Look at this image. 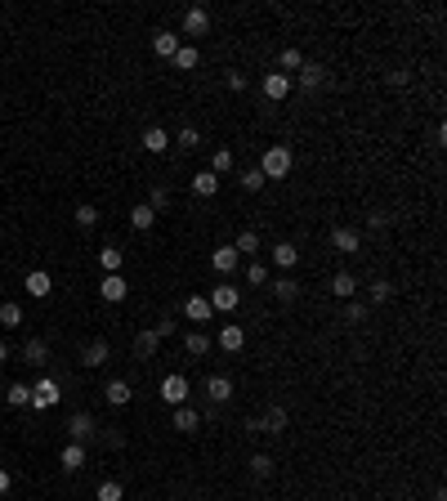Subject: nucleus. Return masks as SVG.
Segmentation results:
<instances>
[{
  "label": "nucleus",
  "mask_w": 447,
  "mask_h": 501,
  "mask_svg": "<svg viewBox=\"0 0 447 501\" xmlns=\"http://www.w3.org/2000/svg\"><path fill=\"white\" fill-rule=\"evenodd\" d=\"M331 247H336L340 255H354L358 247H363V238H358V229H336V233H331Z\"/></svg>",
  "instance_id": "obj_16"
},
{
  "label": "nucleus",
  "mask_w": 447,
  "mask_h": 501,
  "mask_svg": "<svg viewBox=\"0 0 447 501\" xmlns=\"http://www.w3.org/2000/svg\"><path fill=\"white\" fill-rule=\"evenodd\" d=\"M260 430L264 434H282L286 430V412L282 408H269V412H264V421H260Z\"/></svg>",
  "instance_id": "obj_33"
},
{
  "label": "nucleus",
  "mask_w": 447,
  "mask_h": 501,
  "mask_svg": "<svg viewBox=\"0 0 447 501\" xmlns=\"http://www.w3.org/2000/svg\"><path fill=\"white\" fill-rule=\"evenodd\" d=\"M94 497H99V501H121V497H125V488L116 484V479H103V484L94 488Z\"/></svg>",
  "instance_id": "obj_37"
},
{
  "label": "nucleus",
  "mask_w": 447,
  "mask_h": 501,
  "mask_svg": "<svg viewBox=\"0 0 447 501\" xmlns=\"http://www.w3.org/2000/svg\"><path fill=\"white\" fill-rule=\"evenodd\" d=\"M206 27H210V9L206 5H193L184 14V31H188V36H206Z\"/></svg>",
  "instance_id": "obj_9"
},
{
  "label": "nucleus",
  "mask_w": 447,
  "mask_h": 501,
  "mask_svg": "<svg viewBox=\"0 0 447 501\" xmlns=\"http://www.w3.org/2000/svg\"><path fill=\"white\" fill-rule=\"evenodd\" d=\"M9 488H14V475H9V470H5V465H0V497H5V493H9Z\"/></svg>",
  "instance_id": "obj_50"
},
{
  "label": "nucleus",
  "mask_w": 447,
  "mask_h": 501,
  "mask_svg": "<svg viewBox=\"0 0 447 501\" xmlns=\"http://www.w3.org/2000/svg\"><path fill=\"white\" fill-rule=\"evenodd\" d=\"M157 394H162L166 408H184V403H188V376H184V371H170V376H162Z\"/></svg>",
  "instance_id": "obj_2"
},
{
  "label": "nucleus",
  "mask_w": 447,
  "mask_h": 501,
  "mask_svg": "<svg viewBox=\"0 0 447 501\" xmlns=\"http://www.w3.org/2000/svg\"><path fill=\"white\" fill-rule=\"evenodd\" d=\"M345 323H367V305H363V300H349V309H345Z\"/></svg>",
  "instance_id": "obj_45"
},
{
  "label": "nucleus",
  "mask_w": 447,
  "mask_h": 501,
  "mask_svg": "<svg viewBox=\"0 0 447 501\" xmlns=\"http://www.w3.org/2000/svg\"><path fill=\"white\" fill-rule=\"evenodd\" d=\"M251 475H260V479H269V475H273V456H264V452H255V456H251Z\"/></svg>",
  "instance_id": "obj_40"
},
{
  "label": "nucleus",
  "mask_w": 447,
  "mask_h": 501,
  "mask_svg": "<svg viewBox=\"0 0 447 501\" xmlns=\"http://www.w3.org/2000/svg\"><path fill=\"white\" fill-rule=\"evenodd\" d=\"M242 345H246V332H242L237 323H224L219 327V349L224 354H242Z\"/></svg>",
  "instance_id": "obj_8"
},
{
  "label": "nucleus",
  "mask_w": 447,
  "mask_h": 501,
  "mask_svg": "<svg viewBox=\"0 0 447 501\" xmlns=\"http://www.w3.org/2000/svg\"><path fill=\"white\" fill-rule=\"evenodd\" d=\"M152 224H157V210L148 206V201H143V206H134V210H130V229L148 233V229H152Z\"/></svg>",
  "instance_id": "obj_30"
},
{
  "label": "nucleus",
  "mask_w": 447,
  "mask_h": 501,
  "mask_svg": "<svg viewBox=\"0 0 447 501\" xmlns=\"http://www.w3.org/2000/svg\"><path fill=\"white\" fill-rule=\"evenodd\" d=\"M58 461H63V470H68V475H77L81 465H85V447H81V443H63Z\"/></svg>",
  "instance_id": "obj_21"
},
{
  "label": "nucleus",
  "mask_w": 447,
  "mask_h": 501,
  "mask_svg": "<svg viewBox=\"0 0 447 501\" xmlns=\"http://www.w3.org/2000/svg\"><path fill=\"white\" fill-rule=\"evenodd\" d=\"M331 295H336V300H354V295H358V278H354V273H336V278H331Z\"/></svg>",
  "instance_id": "obj_23"
},
{
  "label": "nucleus",
  "mask_w": 447,
  "mask_h": 501,
  "mask_svg": "<svg viewBox=\"0 0 447 501\" xmlns=\"http://www.w3.org/2000/svg\"><path fill=\"white\" fill-rule=\"evenodd\" d=\"M23 358H27V362H36V367H40V362H45V340L27 336V345H23Z\"/></svg>",
  "instance_id": "obj_38"
},
{
  "label": "nucleus",
  "mask_w": 447,
  "mask_h": 501,
  "mask_svg": "<svg viewBox=\"0 0 447 501\" xmlns=\"http://www.w3.org/2000/svg\"><path fill=\"white\" fill-rule=\"evenodd\" d=\"M206 300H210V309H215V314H233V309L242 305V291H237V286H228V282H224V286H215V291L206 295Z\"/></svg>",
  "instance_id": "obj_4"
},
{
  "label": "nucleus",
  "mask_w": 447,
  "mask_h": 501,
  "mask_svg": "<svg viewBox=\"0 0 447 501\" xmlns=\"http://www.w3.org/2000/svg\"><path fill=\"white\" fill-rule=\"evenodd\" d=\"M5 403H9V408H31V385H23V380L9 385L5 390Z\"/></svg>",
  "instance_id": "obj_32"
},
{
  "label": "nucleus",
  "mask_w": 447,
  "mask_h": 501,
  "mask_svg": "<svg viewBox=\"0 0 447 501\" xmlns=\"http://www.w3.org/2000/svg\"><path fill=\"white\" fill-rule=\"evenodd\" d=\"M134 349H139V358H152L157 349H162V336H157L152 327H139V332H134Z\"/></svg>",
  "instance_id": "obj_17"
},
{
  "label": "nucleus",
  "mask_w": 447,
  "mask_h": 501,
  "mask_svg": "<svg viewBox=\"0 0 447 501\" xmlns=\"http://www.w3.org/2000/svg\"><path fill=\"white\" fill-rule=\"evenodd\" d=\"M5 362H9V345H5V340H0V367H5Z\"/></svg>",
  "instance_id": "obj_51"
},
{
  "label": "nucleus",
  "mask_w": 447,
  "mask_h": 501,
  "mask_svg": "<svg viewBox=\"0 0 447 501\" xmlns=\"http://www.w3.org/2000/svg\"><path fill=\"white\" fill-rule=\"evenodd\" d=\"M72 219H77L81 229H94V224H99V210H94L90 201H85V206H77V215H72Z\"/></svg>",
  "instance_id": "obj_41"
},
{
  "label": "nucleus",
  "mask_w": 447,
  "mask_h": 501,
  "mask_svg": "<svg viewBox=\"0 0 447 501\" xmlns=\"http://www.w3.org/2000/svg\"><path fill=\"white\" fill-rule=\"evenodd\" d=\"M264 184H269V179H264L260 170H242V188H246V193H260Z\"/></svg>",
  "instance_id": "obj_42"
},
{
  "label": "nucleus",
  "mask_w": 447,
  "mask_h": 501,
  "mask_svg": "<svg viewBox=\"0 0 447 501\" xmlns=\"http://www.w3.org/2000/svg\"><path fill=\"white\" fill-rule=\"evenodd\" d=\"M255 170H260L264 179H286V175H291V148H286V144L264 148V157H260V166H255Z\"/></svg>",
  "instance_id": "obj_1"
},
{
  "label": "nucleus",
  "mask_w": 447,
  "mask_h": 501,
  "mask_svg": "<svg viewBox=\"0 0 447 501\" xmlns=\"http://www.w3.org/2000/svg\"><path fill=\"white\" fill-rule=\"evenodd\" d=\"M233 170V148H215V157H210V175H228Z\"/></svg>",
  "instance_id": "obj_36"
},
{
  "label": "nucleus",
  "mask_w": 447,
  "mask_h": 501,
  "mask_svg": "<svg viewBox=\"0 0 447 501\" xmlns=\"http://www.w3.org/2000/svg\"><path fill=\"white\" fill-rule=\"evenodd\" d=\"M273 295H278L282 305H291L295 295H300V282H295V278H286V273H282V278H273Z\"/></svg>",
  "instance_id": "obj_24"
},
{
  "label": "nucleus",
  "mask_w": 447,
  "mask_h": 501,
  "mask_svg": "<svg viewBox=\"0 0 447 501\" xmlns=\"http://www.w3.org/2000/svg\"><path fill=\"white\" fill-rule=\"evenodd\" d=\"M170 63H175V68H179V72H193V68H197V63H201V49H197V45H179V54H175V59H170Z\"/></svg>",
  "instance_id": "obj_26"
},
{
  "label": "nucleus",
  "mask_w": 447,
  "mask_h": 501,
  "mask_svg": "<svg viewBox=\"0 0 447 501\" xmlns=\"http://www.w3.org/2000/svg\"><path fill=\"white\" fill-rule=\"evenodd\" d=\"M58 399H63V390H58L54 376H40L36 385H31V408H54Z\"/></svg>",
  "instance_id": "obj_3"
},
{
  "label": "nucleus",
  "mask_w": 447,
  "mask_h": 501,
  "mask_svg": "<svg viewBox=\"0 0 447 501\" xmlns=\"http://www.w3.org/2000/svg\"><path fill=\"white\" fill-rule=\"evenodd\" d=\"M184 349H188V354H193V358H206V354H210V336H206V332H201V327H197V332H188Z\"/></svg>",
  "instance_id": "obj_28"
},
{
  "label": "nucleus",
  "mask_w": 447,
  "mask_h": 501,
  "mask_svg": "<svg viewBox=\"0 0 447 501\" xmlns=\"http://www.w3.org/2000/svg\"><path fill=\"white\" fill-rule=\"evenodd\" d=\"M179 148H184V153H193V148H201V130L197 125H184V130H179V139H175Z\"/></svg>",
  "instance_id": "obj_39"
},
{
  "label": "nucleus",
  "mask_w": 447,
  "mask_h": 501,
  "mask_svg": "<svg viewBox=\"0 0 447 501\" xmlns=\"http://www.w3.org/2000/svg\"><path fill=\"white\" fill-rule=\"evenodd\" d=\"M237 264H242V255L233 251V247H215V255H210V269H215V273H233Z\"/></svg>",
  "instance_id": "obj_18"
},
{
  "label": "nucleus",
  "mask_w": 447,
  "mask_h": 501,
  "mask_svg": "<svg viewBox=\"0 0 447 501\" xmlns=\"http://www.w3.org/2000/svg\"><path fill=\"white\" fill-rule=\"evenodd\" d=\"M246 282H251V286H264V282H269V269H264V264H251V269H246Z\"/></svg>",
  "instance_id": "obj_47"
},
{
  "label": "nucleus",
  "mask_w": 447,
  "mask_h": 501,
  "mask_svg": "<svg viewBox=\"0 0 447 501\" xmlns=\"http://www.w3.org/2000/svg\"><path fill=\"white\" fill-rule=\"evenodd\" d=\"M103 399H108V403H112V408H125V403H130V399H134V390H130V380H121V376H116V380H108V385H103Z\"/></svg>",
  "instance_id": "obj_11"
},
{
  "label": "nucleus",
  "mask_w": 447,
  "mask_h": 501,
  "mask_svg": "<svg viewBox=\"0 0 447 501\" xmlns=\"http://www.w3.org/2000/svg\"><path fill=\"white\" fill-rule=\"evenodd\" d=\"M0 327L18 332V327H23V305H14V300H5V305H0Z\"/></svg>",
  "instance_id": "obj_25"
},
{
  "label": "nucleus",
  "mask_w": 447,
  "mask_h": 501,
  "mask_svg": "<svg viewBox=\"0 0 447 501\" xmlns=\"http://www.w3.org/2000/svg\"><path fill=\"white\" fill-rule=\"evenodd\" d=\"M367 295H371V305H385L389 295H393V286H389L385 278H380V282H371V291H367Z\"/></svg>",
  "instance_id": "obj_43"
},
{
  "label": "nucleus",
  "mask_w": 447,
  "mask_h": 501,
  "mask_svg": "<svg viewBox=\"0 0 447 501\" xmlns=\"http://www.w3.org/2000/svg\"><path fill=\"white\" fill-rule=\"evenodd\" d=\"M188 188H193L197 197H215V193H219V175H210V170H197Z\"/></svg>",
  "instance_id": "obj_22"
},
{
  "label": "nucleus",
  "mask_w": 447,
  "mask_h": 501,
  "mask_svg": "<svg viewBox=\"0 0 447 501\" xmlns=\"http://www.w3.org/2000/svg\"><path fill=\"white\" fill-rule=\"evenodd\" d=\"M327 81V72H322V63H304L300 68V77H295L291 85H300V90H317V85Z\"/></svg>",
  "instance_id": "obj_15"
},
{
  "label": "nucleus",
  "mask_w": 447,
  "mask_h": 501,
  "mask_svg": "<svg viewBox=\"0 0 447 501\" xmlns=\"http://www.w3.org/2000/svg\"><path fill=\"white\" fill-rule=\"evenodd\" d=\"M175 327H179V323H175V318H170V314H166V318H162V323H157V327H152V332H157V336H162V340H170V336H175Z\"/></svg>",
  "instance_id": "obj_48"
},
{
  "label": "nucleus",
  "mask_w": 447,
  "mask_h": 501,
  "mask_svg": "<svg viewBox=\"0 0 447 501\" xmlns=\"http://www.w3.org/2000/svg\"><path fill=\"white\" fill-rule=\"evenodd\" d=\"M179 45H184V40H179L175 31H166V27H162V31H152V49H157L162 59H175V54H179Z\"/></svg>",
  "instance_id": "obj_13"
},
{
  "label": "nucleus",
  "mask_w": 447,
  "mask_h": 501,
  "mask_svg": "<svg viewBox=\"0 0 447 501\" xmlns=\"http://www.w3.org/2000/svg\"><path fill=\"white\" fill-rule=\"evenodd\" d=\"M206 399L210 403H228L233 399V380L228 376H206Z\"/></svg>",
  "instance_id": "obj_20"
},
{
  "label": "nucleus",
  "mask_w": 447,
  "mask_h": 501,
  "mask_svg": "<svg viewBox=\"0 0 447 501\" xmlns=\"http://www.w3.org/2000/svg\"><path fill=\"white\" fill-rule=\"evenodd\" d=\"M68 434H72V443H90L94 439V417L90 412H77V417L68 421Z\"/></svg>",
  "instance_id": "obj_10"
},
{
  "label": "nucleus",
  "mask_w": 447,
  "mask_h": 501,
  "mask_svg": "<svg viewBox=\"0 0 447 501\" xmlns=\"http://www.w3.org/2000/svg\"><path fill=\"white\" fill-rule=\"evenodd\" d=\"M184 318L201 327V323H210V318H215V309H210L206 295H188V300H184Z\"/></svg>",
  "instance_id": "obj_7"
},
{
  "label": "nucleus",
  "mask_w": 447,
  "mask_h": 501,
  "mask_svg": "<svg viewBox=\"0 0 447 501\" xmlns=\"http://www.w3.org/2000/svg\"><path fill=\"white\" fill-rule=\"evenodd\" d=\"M295 260H300V251H295L291 242H278V247H273V264H278V269H295Z\"/></svg>",
  "instance_id": "obj_31"
},
{
  "label": "nucleus",
  "mask_w": 447,
  "mask_h": 501,
  "mask_svg": "<svg viewBox=\"0 0 447 501\" xmlns=\"http://www.w3.org/2000/svg\"><path fill=\"white\" fill-rule=\"evenodd\" d=\"M99 295H103L108 305H121L125 295H130V282H125L121 273H103V282H99Z\"/></svg>",
  "instance_id": "obj_5"
},
{
  "label": "nucleus",
  "mask_w": 447,
  "mask_h": 501,
  "mask_svg": "<svg viewBox=\"0 0 447 501\" xmlns=\"http://www.w3.org/2000/svg\"><path fill=\"white\" fill-rule=\"evenodd\" d=\"M367 224H371V229H389V215H385V210H376V215H367Z\"/></svg>",
  "instance_id": "obj_49"
},
{
  "label": "nucleus",
  "mask_w": 447,
  "mask_h": 501,
  "mask_svg": "<svg viewBox=\"0 0 447 501\" xmlns=\"http://www.w3.org/2000/svg\"><path fill=\"white\" fill-rule=\"evenodd\" d=\"M148 206H152V210H166V206H170V188H166V184H157V188H152V197H148Z\"/></svg>",
  "instance_id": "obj_44"
},
{
  "label": "nucleus",
  "mask_w": 447,
  "mask_h": 501,
  "mask_svg": "<svg viewBox=\"0 0 447 501\" xmlns=\"http://www.w3.org/2000/svg\"><path fill=\"white\" fill-rule=\"evenodd\" d=\"M224 85H228L233 94H246V72H228V77H224Z\"/></svg>",
  "instance_id": "obj_46"
},
{
  "label": "nucleus",
  "mask_w": 447,
  "mask_h": 501,
  "mask_svg": "<svg viewBox=\"0 0 447 501\" xmlns=\"http://www.w3.org/2000/svg\"><path fill=\"white\" fill-rule=\"evenodd\" d=\"M49 291H54L49 273H45V269H31V273H27V295H31V300H45Z\"/></svg>",
  "instance_id": "obj_12"
},
{
  "label": "nucleus",
  "mask_w": 447,
  "mask_h": 501,
  "mask_svg": "<svg viewBox=\"0 0 447 501\" xmlns=\"http://www.w3.org/2000/svg\"><path fill=\"white\" fill-rule=\"evenodd\" d=\"M291 90H295V85H291L286 72H269V77H264V99H269V103H282Z\"/></svg>",
  "instance_id": "obj_6"
},
{
  "label": "nucleus",
  "mask_w": 447,
  "mask_h": 501,
  "mask_svg": "<svg viewBox=\"0 0 447 501\" xmlns=\"http://www.w3.org/2000/svg\"><path fill=\"white\" fill-rule=\"evenodd\" d=\"M143 148L148 153H170V130L166 125H148L143 130Z\"/></svg>",
  "instance_id": "obj_14"
},
{
  "label": "nucleus",
  "mask_w": 447,
  "mask_h": 501,
  "mask_svg": "<svg viewBox=\"0 0 447 501\" xmlns=\"http://www.w3.org/2000/svg\"><path fill=\"white\" fill-rule=\"evenodd\" d=\"M108 354H112L108 340H90V345L81 349V362H85V367H103V362H108Z\"/></svg>",
  "instance_id": "obj_19"
},
{
  "label": "nucleus",
  "mask_w": 447,
  "mask_h": 501,
  "mask_svg": "<svg viewBox=\"0 0 447 501\" xmlns=\"http://www.w3.org/2000/svg\"><path fill=\"white\" fill-rule=\"evenodd\" d=\"M402 501H421V497H402Z\"/></svg>",
  "instance_id": "obj_52"
},
{
  "label": "nucleus",
  "mask_w": 447,
  "mask_h": 501,
  "mask_svg": "<svg viewBox=\"0 0 447 501\" xmlns=\"http://www.w3.org/2000/svg\"><path fill=\"white\" fill-rule=\"evenodd\" d=\"M300 68H304V54H300V49H282V54H278V72L291 77V72H300Z\"/></svg>",
  "instance_id": "obj_35"
},
{
  "label": "nucleus",
  "mask_w": 447,
  "mask_h": 501,
  "mask_svg": "<svg viewBox=\"0 0 447 501\" xmlns=\"http://www.w3.org/2000/svg\"><path fill=\"white\" fill-rule=\"evenodd\" d=\"M233 251H237V255L260 251V233H255V229H242V233H237V242H233Z\"/></svg>",
  "instance_id": "obj_34"
},
{
  "label": "nucleus",
  "mask_w": 447,
  "mask_h": 501,
  "mask_svg": "<svg viewBox=\"0 0 447 501\" xmlns=\"http://www.w3.org/2000/svg\"><path fill=\"white\" fill-rule=\"evenodd\" d=\"M121 264H125L121 247H103V251H99V269H103V273H121Z\"/></svg>",
  "instance_id": "obj_27"
},
{
  "label": "nucleus",
  "mask_w": 447,
  "mask_h": 501,
  "mask_svg": "<svg viewBox=\"0 0 447 501\" xmlns=\"http://www.w3.org/2000/svg\"><path fill=\"white\" fill-rule=\"evenodd\" d=\"M201 425V412H193V408H175V430L179 434H193Z\"/></svg>",
  "instance_id": "obj_29"
}]
</instances>
